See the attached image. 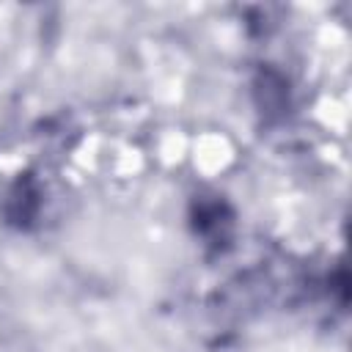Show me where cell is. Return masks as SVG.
<instances>
[{"instance_id":"cell-1","label":"cell","mask_w":352,"mask_h":352,"mask_svg":"<svg viewBox=\"0 0 352 352\" xmlns=\"http://www.w3.org/2000/svg\"><path fill=\"white\" fill-rule=\"evenodd\" d=\"M192 228L206 245H226L234 234V209L217 195H198L192 201Z\"/></svg>"},{"instance_id":"cell-2","label":"cell","mask_w":352,"mask_h":352,"mask_svg":"<svg viewBox=\"0 0 352 352\" xmlns=\"http://www.w3.org/2000/svg\"><path fill=\"white\" fill-rule=\"evenodd\" d=\"M253 99L267 121H278L289 110V82L275 69H258L253 80Z\"/></svg>"},{"instance_id":"cell-3","label":"cell","mask_w":352,"mask_h":352,"mask_svg":"<svg viewBox=\"0 0 352 352\" xmlns=\"http://www.w3.org/2000/svg\"><path fill=\"white\" fill-rule=\"evenodd\" d=\"M38 206H41V198H38V187H36V182L30 179V176H19L11 187H8V192H6V198H3V214L8 217V223H14V226H28L36 214H38Z\"/></svg>"}]
</instances>
